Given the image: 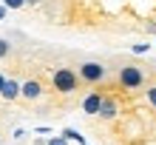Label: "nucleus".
Returning <instances> with one entry per match:
<instances>
[{"label":"nucleus","instance_id":"f257e3e1","mask_svg":"<svg viewBox=\"0 0 156 145\" xmlns=\"http://www.w3.org/2000/svg\"><path fill=\"white\" fill-rule=\"evenodd\" d=\"M80 83H82L80 74H77L74 68H66V66L57 68L51 74V85H54V91H57V94H74L77 88H80Z\"/></svg>","mask_w":156,"mask_h":145},{"label":"nucleus","instance_id":"20e7f679","mask_svg":"<svg viewBox=\"0 0 156 145\" xmlns=\"http://www.w3.org/2000/svg\"><path fill=\"white\" fill-rule=\"evenodd\" d=\"M97 117L102 122H114L116 117H119V103H116L114 97H102V105H99V114Z\"/></svg>","mask_w":156,"mask_h":145},{"label":"nucleus","instance_id":"39448f33","mask_svg":"<svg viewBox=\"0 0 156 145\" xmlns=\"http://www.w3.org/2000/svg\"><path fill=\"white\" fill-rule=\"evenodd\" d=\"M102 97H105V94H99V91H91L85 100H82V114H88V117H97V114H99V105H102Z\"/></svg>","mask_w":156,"mask_h":145},{"label":"nucleus","instance_id":"ddd939ff","mask_svg":"<svg viewBox=\"0 0 156 145\" xmlns=\"http://www.w3.org/2000/svg\"><path fill=\"white\" fill-rule=\"evenodd\" d=\"M148 103H151V108H156V85L148 88Z\"/></svg>","mask_w":156,"mask_h":145},{"label":"nucleus","instance_id":"2eb2a0df","mask_svg":"<svg viewBox=\"0 0 156 145\" xmlns=\"http://www.w3.org/2000/svg\"><path fill=\"white\" fill-rule=\"evenodd\" d=\"M43 0H26V6H40Z\"/></svg>","mask_w":156,"mask_h":145},{"label":"nucleus","instance_id":"f8f14e48","mask_svg":"<svg viewBox=\"0 0 156 145\" xmlns=\"http://www.w3.org/2000/svg\"><path fill=\"white\" fill-rule=\"evenodd\" d=\"M45 145H68V140H66V137L60 134V137H51V140L45 142Z\"/></svg>","mask_w":156,"mask_h":145},{"label":"nucleus","instance_id":"423d86ee","mask_svg":"<svg viewBox=\"0 0 156 145\" xmlns=\"http://www.w3.org/2000/svg\"><path fill=\"white\" fill-rule=\"evenodd\" d=\"M0 97L3 100H17V97H23V83H17V80H12V77H6V85H3V91H0Z\"/></svg>","mask_w":156,"mask_h":145},{"label":"nucleus","instance_id":"f03ea898","mask_svg":"<svg viewBox=\"0 0 156 145\" xmlns=\"http://www.w3.org/2000/svg\"><path fill=\"white\" fill-rule=\"evenodd\" d=\"M116 80H119V85H122V88L136 91V88L145 85V71L139 66H122V68H119V74H116Z\"/></svg>","mask_w":156,"mask_h":145},{"label":"nucleus","instance_id":"6e6552de","mask_svg":"<svg viewBox=\"0 0 156 145\" xmlns=\"http://www.w3.org/2000/svg\"><path fill=\"white\" fill-rule=\"evenodd\" d=\"M62 137H66L68 142H80V145H85V137H82L80 131H74V128H66V131H62Z\"/></svg>","mask_w":156,"mask_h":145},{"label":"nucleus","instance_id":"dca6fc26","mask_svg":"<svg viewBox=\"0 0 156 145\" xmlns=\"http://www.w3.org/2000/svg\"><path fill=\"white\" fill-rule=\"evenodd\" d=\"M3 85H6V77H3V74H0V91H3Z\"/></svg>","mask_w":156,"mask_h":145},{"label":"nucleus","instance_id":"1a4fd4ad","mask_svg":"<svg viewBox=\"0 0 156 145\" xmlns=\"http://www.w3.org/2000/svg\"><path fill=\"white\" fill-rule=\"evenodd\" d=\"M9 54H12V43H9L6 37H0V60H6Z\"/></svg>","mask_w":156,"mask_h":145},{"label":"nucleus","instance_id":"7ed1b4c3","mask_svg":"<svg viewBox=\"0 0 156 145\" xmlns=\"http://www.w3.org/2000/svg\"><path fill=\"white\" fill-rule=\"evenodd\" d=\"M77 74L82 83H88V85H97V83H102L105 74H108V68L102 66V63H94V60H88V63H82V66L77 68Z\"/></svg>","mask_w":156,"mask_h":145},{"label":"nucleus","instance_id":"4468645a","mask_svg":"<svg viewBox=\"0 0 156 145\" xmlns=\"http://www.w3.org/2000/svg\"><path fill=\"white\" fill-rule=\"evenodd\" d=\"M6 12H9V6H6V3H0V20L6 17Z\"/></svg>","mask_w":156,"mask_h":145},{"label":"nucleus","instance_id":"9d476101","mask_svg":"<svg viewBox=\"0 0 156 145\" xmlns=\"http://www.w3.org/2000/svg\"><path fill=\"white\" fill-rule=\"evenodd\" d=\"M3 3L9 6V12H17V9H23V6H26V0H3Z\"/></svg>","mask_w":156,"mask_h":145},{"label":"nucleus","instance_id":"0eeeda50","mask_svg":"<svg viewBox=\"0 0 156 145\" xmlns=\"http://www.w3.org/2000/svg\"><path fill=\"white\" fill-rule=\"evenodd\" d=\"M43 97V83L40 80H26L23 83V100H40Z\"/></svg>","mask_w":156,"mask_h":145},{"label":"nucleus","instance_id":"9b49d317","mask_svg":"<svg viewBox=\"0 0 156 145\" xmlns=\"http://www.w3.org/2000/svg\"><path fill=\"white\" fill-rule=\"evenodd\" d=\"M131 51H133V54H145V51H151V43H136Z\"/></svg>","mask_w":156,"mask_h":145}]
</instances>
